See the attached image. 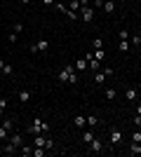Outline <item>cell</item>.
<instances>
[{"label": "cell", "instance_id": "obj_1", "mask_svg": "<svg viewBox=\"0 0 141 157\" xmlns=\"http://www.w3.org/2000/svg\"><path fill=\"white\" fill-rule=\"evenodd\" d=\"M57 80H59V82H71V85H75V82H78V75H75V66L66 63V66H64V68L59 71Z\"/></svg>", "mask_w": 141, "mask_h": 157}, {"label": "cell", "instance_id": "obj_2", "mask_svg": "<svg viewBox=\"0 0 141 157\" xmlns=\"http://www.w3.org/2000/svg\"><path fill=\"white\" fill-rule=\"evenodd\" d=\"M49 129H52V127L47 124L42 117H33V124H31V134H33V136L35 134H45V131H49Z\"/></svg>", "mask_w": 141, "mask_h": 157}, {"label": "cell", "instance_id": "obj_3", "mask_svg": "<svg viewBox=\"0 0 141 157\" xmlns=\"http://www.w3.org/2000/svg\"><path fill=\"white\" fill-rule=\"evenodd\" d=\"M80 21L92 24L94 21V7H80Z\"/></svg>", "mask_w": 141, "mask_h": 157}, {"label": "cell", "instance_id": "obj_4", "mask_svg": "<svg viewBox=\"0 0 141 157\" xmlns=\"http://www.w3.org/2000/svg\"><path fill=\"white\" fill-rule=\"evenodd\" d=\"M120 141H122V131L120 129H111L108 131V143L111 145H118Z\"/></svg>", "mask_w": 141, "mask_h": 157}, {"label": "cell", "instance_id": "obj_5", "mask_svg": "<svg viewBox=\"0 0 141 157\" xmlns=\"http://www.w3.org/2000/svg\"><path fill=\"white\" fill-rule=\"evenodd\" d=\"M73 127L75 129H85V127H87V115H75L73 117Z\"/></svg>", "mask_w": 141, "mask_h": 157}, {"label": "cell", "instance_id": "obj_6", "mask_svg": "<svg viewBox=\"0 0 141 157\" xmlns=\"http://www.w3.org/2000/svg\"><path fill=\"white\" fill-rule=\"evenodd\" d=\"M89 150H92L94 155H99V152H104V141H99V138H94L92 143H89Z\"/></svg>", "mask_w": 141, "mask_h": 157}, {"label": "cell", "instance_id": "obj_7", "mask_svg": "<svg viewBox=\"0 0 141 157\" xmlns=\"http://www.w3.org/2000/svg\"><path fill=\"white\" fill-rule=\"evenodd\" d=\"M47 141H49V138H45V134H35L33 145H35V148H47Z\"/></svg>", "mask_w": 141, "mask_h": 157}, {"label": "cell", "instance_id": "obj_8", "mask_svg": "<svg viewBox=\"0 0 141 157\" xmlns=\"http://www.w3.org/2000/svg\"><path fill=\"white\" fill-rule=\"evenodd\" d=\"M7 141H10V143H12L14 148H17V150H19L21 145H24V138H21L19 134H10V138H7Z\"/></svg>", "mask_w": 141, "mask_h": 157}, {"label": "cell", "instance_id": "obj_9", "mask_svg": "<svg viewBox=\"0 0 141 157\" xmlns=\"http://www.w3.org/2000/svg\"><path fill=\"white\" fill-rule=\"evenodd\" d=\"M0 71H2V75H12V73H14V68H12L10 63H7L5 59H0Z\"/></svg>", "mask_w": 141, "mask_h": 157}, {"label": "cell", "instance_id": "obj_10", "mask_svg": "<svg viewBox=\"0 0 141 157\" xmlns=\"http://www.w3.org/2000/svg\"><path fill=\"white\" fill-rule=\"evenodd\" d=\"M35 47H38V54H40V52H47V49H49V40L40 38L38 42H35Z\"/></svg>", "mask_w": 141, "mask_h": 157}, {"label": "cell", "instance_id": "obj_11", "mask_svg": "<svg viewBox=\"0 0 141 157\" xmlns=\"http://www.w3.org/2000/svg\"><path fill=\"white\" fill-rule=\"evenodd\" d=\"M104 12H106V14L115 12V0H104Z\"/></svg>", "mask_w": 141, "mask_h": 157}, {"label": "cell", "instance_id": "obj_12", "mask_svg": "<svg viewBox=\"0 0 141 157\" xmlns=\"http://www.w3.org/2000/svg\"><path fill=\"white\" fill-rule=\"evenodd\" d=\"M104 82H106V73L96 71V73H94V85H104Z\"/></svg>", "mask_w": 141, "mask_h": 157}, {"label": "cell", "instance_id": "obj_13", "mask_svg": "<svg viewBox=\"0 0 141 157\" xmlns=\"http://www.w3.org/2000/svg\"><path fill=\"white\" fill-rule=\"evenodd\" d=\"M75 71H87V56H80L75 61Z\"/></svg>", "mask_w": 141, "mask_h": 157}, {"label": "cell", "instance_id": "obj_14", "mask_svg": "<svg viewBox=\"0 0 141 157\" xmlns=\"http://www.w3.org/2000/svg\"><path fill=\"white\" fill-rule=\"evenodd\" d=\"M92 59L104 61V59H106V49H92Z\"/></svg>", "mask_w": 141, "mask_h": 157}, {"label": "cell", "instance_id": "obj_15", "mask_svg": "<svg viewBox=\"0 0 141 157\" xmlns=\"http://www.w3.org/2000/svg\"><path fill=\"white\" fill-rule=\"evenodd\" d=\"M17 96H19V101H21V103H28V101H31V92H28V89H21V92L17 94Z\"/></svg>", "mask_w": 141, "mask_h": 157}, {"label": "cell", "instance_id": "obj_16", "mask_svg": "<svg viewBox=\"0 0 141 157\" xmlns=\"http://www.w3.org/2000/svg\"><path fill=\"white\" fill-rule=\"evenodd\" d=\"M125 96H127V101H136V98H139V92H136L134 87H129L127 92H125Z\"/></svg>", "mask_w": 141, "mask_h": 157}, {"label": "cell", "instance_id": "obj_17", "mask_svg": "<svg viewBox=\"0 0 141 157\" xmlns=\"http://www.w3.org/2000/svg\"><path fill=\"white\" fill-rule=\"evenodd\" d=\"M129 155H141V143L132 141V143H129Z\"/></svg>", "mask_w": 141, "mask_h": 157}, {"label": "cell", "instance_id": "obj_18", "mask_svg": "<svg viewBox=\"0 0 141 157\" xmlns=\"http://www.w3.org/2000/svg\"><path fill=\"white\" fill-rule=\"evenodd\" d=\"M99 122H101V120L96 117V115H87V127H89V129H94V127H99Z\"/></svg>", "mask_w": 141, "mask_h": 157}, {"label": "cell", "instance_id": "obj_19", "mask_svg": "<svg viewBox=\"0 0 141 157\" xmlns=\"http://www.w3.org/2000/svg\"><path fill=\"white\" fill-rule=\"evenodd\" d=\"M94 138H96V136H94V131L92 129H89V131H82V141H85V143H92V141H94Z\"/></svg>", "mask_w": 141, "mask_h": 157}, {"label": "cell", "instance_id": "obj_20", "mask_svg": "<svg viewBox=\"0 0 141 157\" xmlns=\"http://www.w3.org/2000/svg\"><path fill=\"white\" fill-rule=\"evenodd\" d=\"M87 66L92 68L94 73H96V71H101V61H96V59H87Z\"/></svg>", "mask_w": 141, "mask_h": 157}, {"label": "cell", "instance_id": "obj_21", "mask_svg": "<svg viewBox=\"0 0 141 157\" xmlns=\"http://www.w3.org/2000/svg\"><path fill=\"white\" fill-rule=\"evenodd\" d=\"M0 150L5 152V155H12V152H17V148H14V145H12V143H10V141H7V143H5V145H2V148H0Z\"/></svg>", "mask_w": 141, "mask_h": 157}, {"label": "cell", "instance_id": "obj_22", "mask_svg": "<svg viewBox=\"0 0 141 157\" xmlns=\"http://www.w3.org/2000/svg\"><path fill=\"white\" fill-rule=\"evenodd\" d=\"M33 157H45L47 155V148H33V152H31Z\"/></svg>", "mask_w": 141, "mask_h": 157}, {"label": "cell", "instance_id": "obj_23", "mask_svg": "<svg viewBox=\"0 0 141 157\" xmlns=\"http://www.w3.org/2000/svg\"><path fill=\"white\" fill-rule=\"evenodd\" d=\"M92 49H104V40H101V38H94L92 40Z\"/></svg>", "mask_w": 141, "mask_h": 157}, {"label": "cell", "instance_id": "obj_24", "mask_svg": "<svg viewBox=\"0 0 141 157\" xmlns=\"http://www.w3.org/2000/svg\"><path fill=\"white\" fill-rule=\"evenodd\" d=\"M7 138H10V131H7L5 127H2V122H0V141H7Z\"/></svg>", "mask_w": 141, "mask_h": 157}, {"label": "cell", "instance_id": "obj_25", "mask_svg": "<svg viewBox=\"0 0 141 157\" xmlns=\"http://www.w3.org/2000/svg\"><path fill=\"white\" fill-rule=\"evenodd\" d=\"M118 49H120V52H127L129 49V40H120V42H118Z\"/></svg>", "mask_w": 141, "mask_h": 157}, {"label": "cell", "instance_id": "obj_26", "mask_svg": "<svg viewBox=\"0 0 141 157\" xmlns=\"http://www.w3.org/2000/svg\"><path fill=\"white\" fill-rule=\"evenodd\" d=\"M19 152H21V155H31V152H33V145H21Z\"/></svg>", "mask_w": 141, "mask_h": 157}, {"label": "cell", "instance_id": "obj_27", "mask_svg": "<svg viewBox=\"0 0 141 157\" xmlns=\"http://www.w3.org/2000/svg\"><path fill=\"white\" fill-rule=\"evenodd\" d=\"M115 96H118V92H115V89H106V98H108V101H113Z\"/></svg>", "mask_w": 141, "mask_h": 157}, {"label": "cell", "instance_id": "obj_28", "mask_svg": "<svg viewBox=\"0 0 141 157\" xmlns=\"http://www.w3.org/2000/svg\"><path fill=\"white\" fill-rule=\"evenodd\" d=\"M21 31H24V24H21V21H19V24H14V31H12L14 35H19Z\"/></svg>", "mask_w": 141, "mask_h": 157}, {"label": "cell", "instance_id": "obj_29", "mask_svg": "<svg viewBox=\"0 0 141 157\" xmlns=\"http://www.w3.org/2000/svg\"><path fill=\"white\" fill-rule=\"evenodd\" d=\"M2 127H5V129L10 131V129H12V127H14V122H12V120H2Z\"/></svg>", "mask_w": 141, "mask_h": 157}, {"label": "cell", "instance_id": "obj_30", "mask_svg": "<svg viewBox=\"0 0 141 157\" xmlns=\"http://www.w3.org/2000/svg\"><path fill=\"white\" fill-rule=\"evenodd\" d=\"M132 122H134L136 129H141V115H134V120H132Z\"/></svg>", "mask_w": 141, "mask_h": 157}, {"label": "cell", "instance_id": "obj_31", "mask_svg": "<svg viewBox=\"0 0 141 157\" xmlns=\"http://www.w3.org/2000/svg\"><path fill=\"white\" fill-rule=\"evenodd\" d=\"M132 141H136V143H141V131H134V134H132Z\"/></svg>", "mask_w": 141, "mask_h": 157}, {"label": "cell", "instance_id": "obj_32", "mask_svg": "<svg viewBox=\"0 0 141 157\" xmlns=\"http://www.w3.org/2000/svg\"><path fill=\"white\" fill-rule=\"evenodd\" d=\"M118 35H120V40H127L129 35H127V31H125V28H120V33H118Z\"/></svg>", "mask_w": 141, "mask_h": 157}, {"label": "cell", "instance_id": "obj_33", "mask_svg": "<svg viewBox=\"0 0 141 157\" xmlns=\"http://www.w3.org/2000/svg\"><path fill=\"white\" fill-rule=\"evenodd\" d=\"M132 45H141V35H132Z\"/></svg>", "mask_w": 141, "mask_h": 157}, {"label": "cell", "instance_id": "obj_34", "mask_svg": "<svg viewBox=\"0 0 141 157\" xmlns=\"http://www.w3.org/2000/svg\"><path fill=\"white\" fill-rule=\"evenodd\" d=\"M7 40H10V42H12V45H14V42L19 40V35H14V33H10V38H7Z\"/></svg>", "mask_w": 141, "mask_h": 157}, {"label": "cell", "instance_id": "obj_35", "mask_svg": "<svg viewBox=\"0 0 141 157\" xmlns=\"http://www.w3.org/2000/svg\"><path fill=\"white\" fill-rule=\"evenodd\" d=\"M92 7H104V0H92Z\"/></svg>", "mask_w": 141, "mask_h": 157}, {"label": "cell", "instance_id": "obj_36", "mask_svg": "<svg viewBox=\"0 0 141 157\" xmlns=\"http://www.w3.org/2000/svg\"><path fill=\"white\" fill-rule=\"evenodd\" d=\"M40 2H42V5H45V7H49V5H54L57 0H40Z\"/></svg>", "mask_w": 141, "mask_h": 157}, {"label": "cell", "instance_id": "obj_37", "mask_svg": "<svg viewBox=\"0 0 141 157\" xmlns=\"http://www.w3.org/2000/svg\"><path fill=\"white\" fill-rule=\"evenodd\" d=\"M0 105H2V108H5V105H7V98H0Z\"/></svg>", "mask_w": 141, "mask_h": 157}, {"label": "cell", "instance_id": "obj_38", "mask_svg": "<svg viewBox=\"0 0 141 157\" xmlns=\"http://www.w3.org/2000/svg\"><path fill=\"white\" fill-rule=\"evenodd\" d=\"M134 113H136V115H141V103L136 105V110H134Z\"/></svg>", "mask_w": 141, "mask_h": 157}, {"label": "cell", "instance_id": "obj_39", "mask_svg": "<svg viewBox=\"0 0 141 157\" xmlns=\"http://www.w3.org/2000/svg\"><path fill=\"white\" fill-rule=\"evenodd\" d=\"M19 2H21V5H28V2H31V0H19Z\"/></svg>", "mask_w": 141, "mask_h": 157}, {"label": "cell", "instance_id": "obj_40", "mask_svg": "<svg viewBox=\"0 0 141 157\" xmlns=\"http://www.w3.org/2000/svg\"><path fill=\"white\" fill-rule=\"evenodd\" d=\"M2 110H5V108H2V105H0V117H2Z\"/></svg>", "mask_w": 141, "mask_h": 157}]
</instances>
